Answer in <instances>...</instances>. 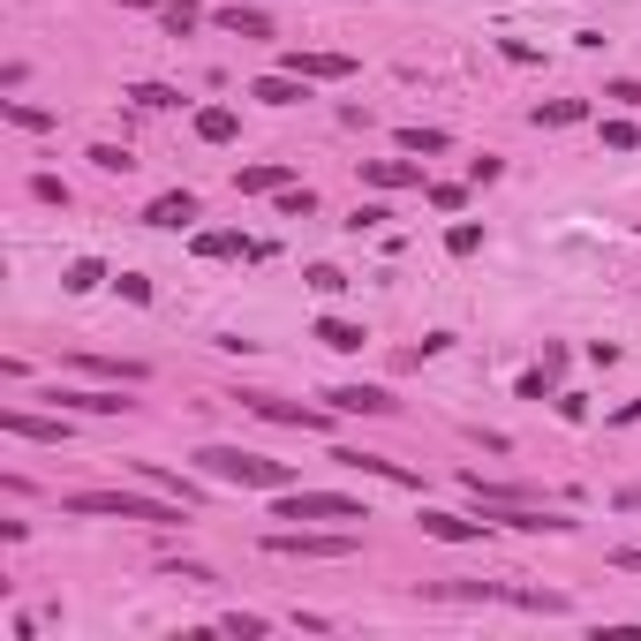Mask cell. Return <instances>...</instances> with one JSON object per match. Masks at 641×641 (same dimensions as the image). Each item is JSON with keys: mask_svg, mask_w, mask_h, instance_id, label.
<instances>
[{"mask_svg": "<svg viewBox=\"0 0 641 641\" xmlns=\"http://www.w3.org/2000/svg\"><path fill=\"white\" fill-rule=\"evenodd\" d=\"M197 475L242 483V491H295V469H287V461H264L250 445H197Z\"/></svg>", "mask_w": 641, "mask_h": 641, "instance_id": "1", "label": "cell"}, {"mask_svg": "<svg viewBox=\"0 0 641 641\" xmlns=\"http://www.w3.org/2000/svg\"><path fill=\"white\" fill-rule=\"evenodd\" d=\"M61 513H98V521H151V528H181L189 506L181 498H144V491H69Z\"/></svg>", "mask_w": 641, "mask_h": 641, "instance_id": "2", "label": "cell"}, {"mask_svg": "<svg viewBox=\"0 0 641 641\" xmlns=\"http://www.w3.org/2000/svg\"><path fill=\"white\" fill-rule=\"evenodd\" d=\"M272 521H370V506L362 498H347V491H272Z\"/></svg>", "mask_w": 641, "mask_h": 641, "instance_id": "3", "label": "cell"}, {"mask_svg": "<svg viewBox=\"0 0 641 641\" xmlns=\"http://www.w3.org/2000/svg\"><path fill=\"white\" fill-rule=\"evenodd\" d=\"M264 551H272V558H355L362 544H355V528H340V536H309V528H272V536H264Z\"/></svg>", "mask_w": 641, "mask_h": 641, "instance_id": "4", "label": "cell"}, {"mask_svg": "<svg viewBox=\"0 0 641 641\" xmlns=\"http://www.w3.org/2000/svg\"><path fill=\"white\" fill-rule=\"evenodd\" d=\"M242 408H250L256 423H280V430H325L333 423L325 408H302V400H280V392H242Z\"/></svg>", "mask_w": 641, "mask_h": 641, "instance_id": "5", "label": "cell"}, {"mask_svg": "<svg viewBox=\"0 0 641 641\" xmlns=\"http://www.w3.org/2000/svg\"><path fill=\"white\" fill-rule=\"evenodd\" d=\"M189 250L212 256V264H227V256H242V264H250V256H264V242L242 234V227H197V234H189Z\"/></svg>", "mask_w": 641, "mask_h": 641, "instance_id": "6", "label": "cell"}, {"mask_svg": "<svg viewBox=\"0 0 641 641\" xmlns=\"http://www.w3.org/2000/svg\"><path fill=\"white\" fill-rule=\"evenodd\" d=\"M53 408H69V416H128L136 400H122V385H106V392H84V385H53L45 392Z\"/></svg>", "mask_w": 641, "mask_h": 641, "instance_id": "7", "label": "cell"}, {"mask_svg": "<svg viewBox=\"0 0 641 641\" xmlns=\"http://www.w3.org/2000/svg\"><path fill=\"white\" fill-rule=\"evenodd\" d=\"M0 430H8V438H31V445H69V408H61V416H31V408H8V416H0Z\"/></svg>", "mask_w": 641, "mask_h": 641, "instance_id": "8", "label": "cell"}, {"mask_svg": "<svg viewBox=\"0 0 641 641\" xmlns=\"http://www.w3.org/2000/svg\"><path fill=\"white\" fill-rule=\"evenodd\" d=\"M287 69H295L302 84H347V76H355V53H325V45H317V53H287Z\"/></svg>", "mask_w": 641, "mask_h": 641, "instance_id": "9", "label": "cell"}, {"mask_svg": "<svg viewBox=\"0 0 641 641\" xmlns=\"http://www.w3.org/2000/svg\"><path fill=\"white\" fill-rule=\"evenodd\" d=\"M325 400H333V416H392V408H400L385 385H333Z\"/></svg>", "mask_w": 641, "mask_h": 641, "instance_id": "10", "label": "cell"}, {"mask_svg": "<svg viewBox=\"0 0 641 641\" xmlns=\"http://www.w3.org/2000/svg\"><path fill=\"white\" fill-rule=\"evenodd\" d=\"M362 181H370V189H430L423 167H416V151H408V159H362Z\"/></svg>", "mask_w": 641, "mask_h": 641, "instance_id": "11", "label": "cell"}, {"mask_svg": "<svg viewBox=\"0 0 641 641\" xmlns=\"http://www.w3.org/2000/svg\"><path fill=\"white\" fill-rule=\"evenodd\" d=\"M234 189H242V197H280V189H295V167H280V159H256V167L234 174Z\"/></svg>", "mask_w": 641, "mask_h": 641, "instance_id": "12", "label": "cell"}, {"mask_svg": "<svg viewBox=\"0 0 641 641\" xmlns=\"http://www.w3.org/2000/svg\"><path fill=\"white\" fill-rule=\"evenodd\" d=\"M197 212H204V204H197V189H167V197H151V204H144V227H189Z\"/></svg>", "mask_w": 641, "mask_h": 641, "instance_id": "13", "label": "cell"}, {"mask_svg": "<svg viewBox=\"0 0 641 641\" xmlns=\"http://www.w3.org/2000/svg\"><path fill=\"white\" fill-rule=\"evenodd\" d=\"M250 98H256V106H302L309 84H302L295 69H272V76H256V84H250Z\"/></svg>", "mask_w": 641, "mask_h": 641, "instance_id": "14", "label": "cell"}, {"mask_svg": "<svg viewBox=\"0 0 641 641\" xmlns=\"http://www.w3.org/2000/svg\"><path fill=\"white\" fill-rule=\"evenodd\" d=\"M423 536H438V544H483L491 536V521H461V513H423Z\"/></svg>", "mask_w": 641, "mask_h": 641, "instance_id": "15", "label": "cell"}, {"mask_svg": "<svg viewBox=\"0 0 641 641\" xmlns=\"http://www.w3.org/2000/svg\"><path fill=\"white\" fill-rule=\"evenodd\" d=\"M189 128H197V144H234V136H242V114H234V106H197Z\"/></svg>", "mask_w": 641, "mask_h": 641, "instance_id": "16", "label": "cell"}, {"mask_svg": "<svg viewBox=\"0 0 641 641\" xmlns=\"http://www.w3.org/2000/svg\"><path fill=\"white\" fill-rule=\"evenodd\" d=\"M340 469H355V475H378V483H400V491H416V475L400 469V461H385V453H333Z\"/></svg>", "mask_w": 641, "mask_h": 641, "instance_id": "17", "label": "cell"}, {"mask_svg": "<svg viewBox=\"0 0 641 641\" xmlns=\"http://www.w3.org/2000/svg\"><path fill=\"white\" fill-rule=\"evenodd\" d=\"M317 340L333 347V355H362V347H370V333H362L355 317H317Z\"/></svg>", "mask_w": 641, "mask_h": 641, "instance_id": "18", "label": "cell"}, {"mask_svg": "<svg viewBox=\"0 0 641 641\" xmlns=\"http://www.w3.org/2000/svg\"><path fill=\"white\" fill-rule=\"evenodd\" d=\"M212 23H219V31H234V39H272V15H264V8H242V0L219 8Z\"/></svg>", "mask_w": 641, "mask_h": 641, "instance_id": "19", "label": "cell"}, {"mask_svg": "<svg viewBox=\"0 0 641 641\" xmlns=\"http://www.w3.org/2000/svg\"><path fill=\"white\" fill-rule=\"evenodd\" d=\"M528 122L536 128H574V122H589V98H551V106H536Z\"/></svg>", "mask_w": 641, "mask_h": 641, "instance_id": "20", "label": "cell"}, {"mask_svg": "<svg viewBox=\"0 0 641 641\" xmlns=\"http://www.w3.org/2000/svg\"><path fill=\"white\" fill-rule=\"evenodd\" d=\"M128 106H136V114H174L181 91H174V84H128Z\"/></svg>", "mask_w": 641, "mask_h": 641, "instance_id": "21", "label": "cell"}, {"mask_svg": "<svg viewBox=\"0 0 641 641\" xmlns=\"http://www.w3.org/2000/svg\"><path fill=\"white\" fill-rule=\"evenodd\" d=\"M0 122H8V128H31V136H45V128H53V114H45V106H31V98H0Z\"/></svg>", "mask_w": 641, "mask_h": 641, "instance_id": "22", "label": "cell"}, {"mask_svg": "<svg viewBox=\"0 0 641 641\" xmlns=\"http://www.w3.org/2000/svg\"><path fill=\"white\" fill-rule=\"evenodd\" d=\"M84 370L106 385H144V362H122V355H84Z\"/></svg>", "mask_w": 641, "mask_h": 641, "instance_id": "23", "label": "cell"}, {"mask_svg": "<svg viewBox=\"0 0 641 641\" xmlns=\"http://www.w3.org/2000/svg\"><path fill=\"white\" fill-rule=\"evenodd\" d=\"M506 603H521V611H551V619L574 611V597H558V589H506Z\"/></svg>", "mask_w": 641, "mask_h": 641, "instance_id": "24", "label": "cell"}, {"mask_svg": "<svg viewBox=\"0 0 641 641\" xmlns=\"http://www.w3.org/2000/svg\"><path fill=\"white\" fill-rule=\"evenodd\" d=\"M197 23H204V8H189V0H167V8H159V31H167V39H189Z\"/></svg>", "mask_w": 641, "mask_h": 641, "instance_id": "25", "label": "cell"}, {"mask_svg": "<svg viewBox=\"0 0 641 641\" xmlns=\"http://www.w3.org/2000/svg\"><path fill=\"white\" fill-rule=\"evenodd\" d=\"M219 634H234V641H264V634H272V619H264V611H227V619H219Z\"/></svg>", "mask_w": 641, "mask_h": 641, "instance_id": "26", "label": "cell"}, {"mask_svg": "<svg viewBox=\"0 0 641 641\" xmlns=\"http://www.w3.org/2000/svg\"><path fill=\"white\" fill-rule=\"evenodd\" d=\"M98 280H106V264H98V256H76V264L61 272V287H69V295H91Z\"/></svg>", "mask_w": 641, "mask_h": 641, "instance_id": "27", "label": "cell"}, {"mask_svg": "<svg viewBox=\"0 0 641 641\" xmlns=\"http://www.w3.org/2000/svg\"><path fill=\"white\" fill-rule=\"evenodd\" d=\"M144 483H151V491H167V498H181V506L197 513V483H181V475H167V469H151V461H144Z\"/></svg>", "mask_w": 641, "mask_h": 641, "instance_id": "28", "label": "cell"}, {"mask_svg": "<svg viewBox=\"0 0 641 641\" xmlns=\"http://www.w3.org/2000/svg\"><path fill=\"white\" fill-rule=\"evenodd\" d=\"M445 250L475 256V250H483V219H453V227H445Z\"/></svg>", "mask_w": 641, "mask_h": 641, "instance_id": "29", "label": "cell"}, {"mask_svg": "<svg viewBox=\"0 0 641 641\" xmlns=\"http://www.w3.org/2000/svg\"><path fill=\"white\" fill-rule=\"evenodd\" d=\"M91 167L98 174H136V151H128V144H91Z\"/></svg>", "mask_w": 641, "mask_h": 641, "instance_id": "30", "label": "cell"}, {"mask_svg": "<svg viewBox=\"0 0 641 641\" xmlns=\"http://www.w3.org/2000/svg\"><path fill=\"white\" fill-rule=\"evenodd\" d=\"M400 151H423V159H430V151H445V128H423V122L400 128Z\"/></svg>", "mask_w": 641, "mask_h": 641, "instance_id": "31", "label": "cell"}, {"mask_svg": "<svg viewBox=\"0 0 641 641\" xmlns=\"http://www.w3.org/2000/svg\"><path fill=\"white\" fill-rule=\"evenodd\" d=\"M309 212H317V189H302V181L280 189V219H309Z\"/></svg>", "mask_w": 641, "mask_h": 641, "instance_id": "32", "label": "cell"}, {"mask_svg": "<svg viewBox=\"0 0 641 641\" xmlns=\"http://www.w3.org/2000/svg\"><path fill=\"white\" fill-rule=\"evenodd\" d=\"M385 219H392V212H385V204H355V212H347L340 227H347V234H378Z\"/></svg>", "mask_w": 641, "mask_h": 641, "instance_id": "33", "label": "cell"}, {"mask_svg": "<svg viewBox=\"0 0 641 641\" xmlns=\"http://www.w3.org/2000/svg\"><path fill=\"white\" fill-rule=\"evenodd\" d=\"M31 197H39V204H61V212H69V181H61V174H31Z\"/></svg>", "mask_w": 641, "mask_h": 641, "instance_id": "34", "label": "cell"}, {"mask_svg": "<svg viewBox=\"0 0 641 641\" xmlns=\"http://www.w3.org/2000/svg\"><path fill=\"white\" fill-rule=\"evenodd\" d=\"M641 144V122H603V151H634Z\"/></svg>", "mask_w": 641, "mask_h": 641, "instance_id": "35", "label": "cell"}, {"mask_svg": "<svg viewBox=\"0 0 641 641\" xmlns=\"http://www.w3.org/2000/svg\"><path fill=\"white\" fill-rule=\"evenodd\" d=\"M302 280H309V287H317V295H340V287H347V272H340V264H309V272H302Z\"/></svg>", "mask_w": 641, "mask_h": 641, "instance_id": "36", "label": "cell"}, {"mask_svg": "<svg viewBox=\"0 0 641 641\" xmlns=\"http://www.w3.org/2000/svg\"><path fill=\"white\" fill-rule=\"evenodd\" d=\"M430 204H438V212H461L469 189H461V181H430Z\"/></svg>", "mask_w": 641, "mask_h": 641, "instance_id": "37", "label": "cell"}, {"mask_svg": "<svg viewBox=\"0 0 641 641\" xmlns=\"http://www.w3.org/2000/svg\"><path fill=\"white\" fill-rule=\"evenodd\" d=\"M603 98H619V106H634V114H641V76H611Z\"/></svg>", "mask_w": 641, "mask_h": 641, "instance_id": "38", "label": "cell"}, {"mask_svg": "<svg viewBox=\"0 0 641 641\" xmlns=\"http://www.w3.org/2000/svg\"><path fill=\"white\" fill-rule=\"evenodd\" d=\"M498 53H506L513 69H536V61H544V53H536V45H528V39H498Z\"/></svg>", "mask_w": 641, "mask_h": 641, "instance_id": "39", "label": "cell"}, {"mask_svg": "<svg viewBox=\"0 0 641 641\" xmlns=\"http://www.w3.org/2000/svg\"><path fill=\"white\" fill-rule=\"evenodd\" d=\"M114 287H122V302H136V309H144V302H151V280H144V272H122V280H114Z\"/></svg>", "mask_w": 641, "mask_h": 641, "instance_id": "40", "label": "cell"}, {"mask_svg": "<svg viewBox=\"0 0 641 641\" xmlns=\"http://www.w3.org/2000/svg\"><path fill=\"white\" fill-rule=\"evenodd\" d=\"M498 174H506V159H475V167H469V181H475V189H491Z\"/></svg>", "mask_w": 641, "mask_h": 641, "instance_id": "41", "label": "cell"}, {"mask_svg": "<svg viewBox=\"0 0 641 641\" xmlns=\"http://www.w3.org/2000/svg\"><path fill=\"white\" fill-rule=\"evenodd\" d=\"M611 566H619V574H641V551H611Z\"/></svg>", "mask_w": 641, "mask_h": 641, "instance_id": "42", "label": "cell"}, {"mask_svg": "<svg viewBox=\"0 0 641 641\" xmlns=\"http://www.w3.org/2000/svg\"><path fill=\"white\" fill-rule=\"evenodd\" d=\"M114 8H159V0H114Z\"/></svg>", "mask_w": 641, "mask_h": 641, "instance_id": "43", "label": "cell"}, {"mask_svg": "<svg viewBox=\"0 0 641 641\" xmlns=\"http://www.w3.org/2000/svg\"><path fill=\"white\" fill-rule=\"evenodd\" d=\"M355 8H362V0H355Z\"/></svg>", "mask_w": 641, "mask_h": 641, "instance_id": "44", "label": "cell"}]
</instances>
